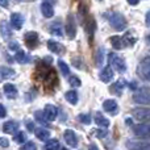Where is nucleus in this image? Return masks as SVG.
I'll return each mask as SVG.
<instances>
[{
  "label": "nucleus",
  "mask_w": 150,
  "mask_h": 150,
  "mask_svg": "<svg viewBox=\"0 0 150 150\" xmlns=\"http://www.w3.org/2000/svg\"><path fill=\"white\" fill-rule=\"evenodd\" d=\"M132 115L136 120H138L141 122H150V108L137 107L132 111Z\"/></svg>",
  "instance_id": "nucleus-5"
},
{
  "label": "nucleus",
  "mask_w": 150,
  "mask_h": 150,
  "mask_svg": "<svg viewBox=\"0 0 150 150\" xmlns=\"http://www.w3.org/2000/svg\"><path fill=\"white\" fill-rule=\"evenodd\" d=\"M41 12H42V15H44V17H46V18L53 17V15H54V8H53V5L50 4V3L44 1L41 4Z\"/></svg>",
  "instance_id": "nucleus-19"
},
{
  "label": "nucleus",
  "mask_w": 150,
  "mask_h": 150,
  "mask_svg": "<svg viewBox=\"0 0 150 150\" xmlns=\"http://www.w3.org/2000/svg\"><path fill=\"white\" fill-rule=\"evenodd\" d=\"M127 148L129 150H150V142H145V141H128Z\"/></svg>",
  "instance_id": "nucleus-10"
},
{
  "label": "nucleus",
  "mask_w": 150,
  "mask_h": 150,
  "mask_svg": "<svg viewBox=\"0 0 150 150\" xmlns=\"http://www.w3.org/2000/svg\"><path fill=\"white\" fill-rule=\"evenodd\" d=\"M125 80L124 79H120V80H117L116 83H115L113 86H112V91H113V93H116V95H121L122 93V90H124V87H125Z\"/></svg>",
  "instance_id": "nucleus-25"
},
{
  "label": "nucleus",
  "mask_w": 150,
  "mask_h": 150,
  "mask_svg": "<svg viewBox=\"0 0 150 150\" xmlns=\"http://www.w3.org/2000/svg\"><path fill=\"white\" fill-rule=\"evenodd\" d=\"M145 24L148 26H150V11L146 12V16H145Z\"/></svg>",
  "instance_id": "nucleus-43"
},
{
  "label": "nucleus",
  "mask_w": 150,
  "mask_h": 150,
  "mask_svg": "<svg viewBox=\"0 0 150 150\" xmlns=\"http://www.w3.org/2000/svg\"><path fill=\"white\" fill-rule=\"evenodd\" d=\"M15 141L18 144H25L26 142V134L24 132H18L17 134L15 136Z\"/></svg>",
  "instance_id": "nucleus-34"
},
{
  "label": "nucleus",
  "mask_w": 150,
  "mask_h": 150,
  "mask_svg": "<svg viewBox=\"0 0 150 150\" xmlns=\"http://www.w3.org/2000/svg\"><path fill=\"white\" fill-rule=\"evenodd\" d=\"M121 40H122V45L124 46H133L137 42V37L132 32H127L124 34V37H121Z\"/></svg>",
  "instance_id": "nucleus-18"
},
{
  "label": "nucleus",
  "mask_w": 150,
  "mask_h": 150,
  "mask_svg": "<svg viewBox=\"0 0 150 150\" xmlns=\"http://www.w3.org/2000/svg\"><path fill=\"white\" fill-rule=\"evenodd\" d=\"M103 109L105 112H108V113H111V115H116L117 111H119V105H117L116 100H113V99H108V100H105L103 103Z\"/></svg>",
  "instance_id": "nucleus-13"
},
{
  "label": "nucleus",
  "mask_w": 150,
  "mask_h": 150,
  "mask_svg": "<svg viewBox=\"0 0 150 150\" xmlns=\"http://www.w3.org/2000/svg\"><path fill=\"white\" fill-rule=\"evenodd\" d=\"M9 49L15 50V52H16V49L20 50V49H18V44H17V42H11V44H9Z\"/></svg>",
  "instance_id": "nucleus-42"
},
{
  "label": "nucleus",
  "mask_w": 150,
  "mask_h": 150,
  "mask_svg": "<svg viewBox=\"0 0 150 150\" xmlns=\"http://www.w3.org/2000/svg\"><path fill=\"white\" fill-rule=\"evenodd\" d=\"M58 67H59L61 73L63 75H69L70 74V69H69V65L66 62H63V61H58Z\"/></svg>",
  "instance_id": "nucleus-33"
},
{
  "label": "nucleus",
  "mask_w": 150,
  "mask_h": 150,
  "mask_svg": "<svg viewBox=\"0 0 150 150\" xmlns=\"http://www.w3.org/2000/svg\"><path fill=\"white\" fill-rule=\"evenodd\" d=\"M108 59H109V66L112 67V70L117 71V73H125L127 71V63H125L124 58H121L120 55L111 53L108 55Z\"/></svg>",
  "instance_id": "nucleus-3"
},
{
  "label": "nucleus",
  "mask_w": 150,
  "mask_h": 150,
  "mask_svg": "<svg viewBox=\"0 0 150 150\" xmlns=\"http://www.w3.org/2000/svg\"><path fill=\"white\" fill-rule=\"evenodd\" d=\"M69 83H70L73 87H79L80 84H82V82H80V79L78 76H75V75H71L70 78H69Z\"/></svg>",
  "instance_id": "nucleus-36"
},
{
  "label": "nucleus",
  "mask_w": 150,
  "mask_h": 150,
  "mask_svg": "<svg viewBox=\"0 0 150 150\" xmlns=\"http://www.w3.org/2000/svg\"><path fill=\"white\" fill-rule=\"evenodd\" d=\"M78 16L80 18V23H84V18H87V8H86L84 4L79 5V12H78Z\"/></svg>",
  "instance_id": "nucleus-32"
},
{
  "label": "nucleus",
  "mask_w": 150,
  "mask_h": 150,
  "mask_svg": "<svg viewBox=\"0 0 150 150\" xmlns=\"http://www.w3.org/2000/svg\"><path fill=\"white\" fill-rule=\"evenodd\" d=\"M11 24H12V26L15 29H21L23 28V24H24V17L21 13L16 12V13H12L11 15Z\"/></svg>",
  "instance_id": "nucleus-16"
},
{
  "label": "nucleus",
  "mask_w": 150,
  "mask_h": 150,
  "mask_svg": "<svg viewBox=\"0 0 150 150\" xmlns=\"http://www.w3.org/2000/svg\"><path fill=\"white\" fill-rule=\"evenodd\" d=\"M133 132L137 137L141 138H150V122H142L133 127Z\"/></svg>",
  "instance_id": "nucleus-6"
},
{
  "label": "nucleus",
  "mask_w": 150,
  "mask_h": 150,
  "mask_svg": "<svg viewBox=\"0 0 150 150\" xmlns=\"http://www.w3.org/2000/svg\"><path fill=\"white\" fill-rule=\"evenodd\" d=\"M45 62H46V63H52V57L45 58Z\"/></svg>",
  "instance_id": "nucleus-49"
},
{
  "label": "nucleus",
  "mask_w": 150,
  "mask_h": 150,
  "mask_svg": "<svg viewBox=\"0 0 150 150\" xmlns=\"http://www.w3.org/2000/svg\"><path fill=\"white\" fill-rule=\"evenodd\" d=\"M63 138H65L66 144H67L70 148H76L78 146V137H76L74 130L66 129L65 132H63Z\"/></svg>",
  "instance_id": "nucleus-9"
},
{
  "label": "nucleus",
  "mask_w": 150,
  "mask_h": 150,
  "mask_svg": "<svg viewBox=\"0 0 150 150\" xmlns=\"http://www.w3.org/2000/svg\"><path fill=\"white\" fill-rule=\"evenodd\" d=\"M21 150H37V146L34 142L28 141V142H25L23 146H21Z\"/></svg>",
  "instance_id": "nucleus-37"
},
{
  "label": "nucleus",
  "mask_w": 150,
  "mask_h": 150,
  "mask_svg": "<svg viewBox=\"0 0 150 150\" xmlns=\"http://www.w3.org/2000/svg\"><path fill=\"white\" fill-rule=\"evenodd\" d=\"M24 40H25V44L28 47H30V49H33V47H36L37 45L40 44V40H38V34L36 33V32H26L25 34H24Z\"/></svg>",
  "instance_id": "nucleus-8"
},
{
  "label": "nucleus",
  "mask_w": 150,
  "mask_h": 150,
  "mask_svg": "<svg viewBox=\"0 0 150 150\" xmlns=\"http://www.w3.org/2000/svg\"><path fill=\"white\" fill-rule=\"evenodd\" d=\"M90 150H99V149H98V146H96L95 144H91V145H90Z\"/></svg>",
  "instance_id": "nucleus-47"
},
{
  "label": "nucleus",
  "mask_w": 150,
  "mask_h": 150,
  "mask_svg": "<svg viewBox=\"0 0 150 150\" xmlns=\"http://www.w3.org/2000/svg\"><path fill=\"white\" fill-rule=\"evenodd\" d=\"M15 75V71L11 67H4V66H0V80L3 79H8V78H12Z\"/></svg>",
  "instance_id": "nucleus-24"
},
{
  "label": "nucleus",
  "mask_w": 150,
  "mask_h": 150,
  "mask_svg": "<svg viewBox=\"0 0 150 150\" xmlns=\"http://www.w3.org/2000/svg\"><path fill=\"white\" fill-rule=\"evenodd\" d=\"M62 150H69V149H62Z\"/></svg>",
  "instance_id": "nucleus-51"
},
{
  "label": "nucleus",
  "mask_w": 150,
  "mask_h": 150,
  "mask_svg": "<svg viewBox=\"0 0 150 150\" xmlns=\"http://www.w3.org/2000/svg\"><path fill=\"white\" fill-rule=\"evenodd\" d=\"M95 122L99 125L100 128H108L109 127V120L108 119H105V117L103 116V115H100V113H96V116H95Z\"/></svg>",
  "instance_id": "nucleus-26"
},
{
  "label": "nucleus",
  "mask_w": 150,
  "mask_h": 150,
  "mask_svg": "<svg viewBox=\"0 0 150 150\" xmlns=\"http://www.w3.org/2000/svg\"><path fill=\"white\" fill-rule=\"evenodd\" d=\"M15 59L17 61L18 63H21V65H24V63H28V62H29V57L25 54V52H24V50H17V52H16Z\"/></svg>",
  "instance_id": "nucleus-27"
},
{
  "label": "nucleus",
  "mask_w": 150,
  "mask_h": 150,
  "mask_svg": "<svg viewBox=\"0 0 150 150\" xmlns=\"http://www.w3.org/2000/svg\"><path fill=\"white\" fill-rule=\"evenodd\" d=\"M108 21H109L112 28H113L115 30H119V32L125 30V28H127V25H128L125 17L119 12H112L111 15H109Z\"/></svg>",
  "instance_id": "nucleus-1"
},
{
  "label": "nucleus",
  "mask_w": 150,
  "mask_h": 150,
  "mask_svg": "<svg viewBox=\"0 0 150 150\" xmlns=\"http://www.w3.org/2000/svg\"><path fill=\"white\" fill-rule=\"evenodd\" d=\"M66 33L70 40H74L76 36V23H75L74 15L71 13L67 16V21H66Z\"/></svg>",
  "instance_id": "nucleus-7"
},
{
  "label": "nucleus",
  "mask_w": 150,
  "mask_h": 150,
  "mask_svg": "<svg viewBox=\"0 0 150 150\" xmlns=\"http://www.w3.org/2000/svg\"><path fill=\"white\" fill-rule=\"evenodd\" d=\"M137 74L144 80L150 82V57H145L137 66Z\"/></svg>",
  "instance_id": "nucleus-4"
},
{
  "label": "nucleus",
  "mask_w": 150,
  "mask_h": 150,
  "mask_svg": "<svg viewBox=\"0 0 150 150\" xmlns=\"http://www.w3.org/2000/svg\"><path fill=\"white\" fill-rule=\"evenodd\" d=\"M47 49L52 50L55 54H63L65 53V46L62 44H59L58 41H54V40H49L47 41Z\"/></svg>",
  "instance_id": "nucleus-14"
},
{
  "label": "nucleus",
  "mask_w": 150,
  "mask_h": 150,
  "mask_svg": "<svg viewBox=\"0 0 150 150\" xmlns=\"http://www.w3.org/2000/svg\"><path fill=\"white\" fill-rule=\"evenodd\" d=\"M5 115H7V109L3 104H0V117H5Z\"/></svg>",
  "instance_id": "nucleus-41"
},
{
  "label": "nucleus",
  "mask_w": 150,
  "mask_h": 150,
  "mask_svg": "<svg viewBox=\"0 0 150 150\" xmlns=\"http://www.w3.org/2000/svg\"><path fill=\"white\" fill-rule=\"evenodd\" d=\"M0 7H8V0H0Z\"/></svg>",
  "instance_id": "nucleus-46"
},
{
  "label": "nucleus",
  "mask_w": 150,
  "mask_h": 150,
  "mask_svg": "<svg viewBox=\"0 0 150 150\" xmlns=\"http://www.w3.org/2000/svg\"><path fill=\"white\" fill-rule=\"evenodd\" d=\"M133 101L141 105H150V87H141L136 90Z\"/></svg>",
  "instance_id": "nucleus-2"
},
{
  "label": "nucleus",
  "mask_w": 150,
  "mask_h": 150,
  "mask_svg": "<svg viewBox=\"0 0 150 150\" xmlns=\"http://www.w3.org/2000/svg\"><path fill=\"white\" fill-rule=\"evenodd\" d=\"M109 41H111V45L115 50H120L122 46H124V45H122L121 37H119V36H112L111 38H109Z\"/></svg>",
  "instance_id": "nucleus-29"
},
{
  "label": "nucleus",
  "mask_w": 150,
  "mask_h": 150,
  "mask_svg": "<svg viewBox=\"0 0 150 150\" xmlns=\"http://www.w3.org/2000/svg\"><path fill=\"white\" fill-rule=\"evenodd\" d=\"M79 120L83 122V124H91V116L90 115H87V113H82V115H79Z\"/></svg>",
  "instance_id": "nucleus-38"
},
{
  "label": "nucleus",
  "mask_w": 150,
  "mask_h": 150,
  "mask_svg": "<svg viewBox=\"0 0 150 150\" xmlns=\"http://www.w3.org/2000/svg\"><path fill=\"white\" fill-rule=\"evenodd\" d=\"M99 78H100V80L103 83H109L113 80L115 78V73L113 70H112L111 66H107V67H104L103 70L100 71V74H99Z\"/></svg>",
  "instance_id": "nucleus-11"
},
{
  "label": "nucleus",
  "mask_w": 150,
  "mask_h": 150,
  "mask_svg": "<svg viewBox=\"0 0 150 150\" xmlns=\"http://www.w3.org/2000/svg\"><path fill=\"white\" fill-rule=\"evenodd\" d=\"M59 148H61V145L58 140H49L45 144V150H58Z\"/></svg>",
  "instance_id": "nucleus-31"
},
{
  "label": "nucleus",
  "mask_w": 150,
  "mask_h": 150,
  "mask_svg": "<svg viewBox=\"0 0 150 150\" xmlns=\"http://www.w3.org/2000/svg\"><path fill=\"white\" fill-rule=\"evenodd\" d=\"M129 87H130V88H133V90H136V83H130Z\"/></svg>",
  "instance_id": "nucleus-50"
},
{
  "label": "nucleus",
  "mask_w": 150,
  "mask_h": 150,
  "mask_svg": "<svg viewBox=\"0 0 150 150\" xmlns=\"http://www.w3.org/2000/svg\"><path fill=\"white\" fill-rule=\"evenodd\" d=\"M3 90H4V93L8 99H15L16 96H17V88H16V86H13L12 83H5Z\"/></svg>",
  "instance_id": "nucleus-17"
},
{
  "label": "nucleus",
  "mask_w": 150,
  "mask_h": 150,
  "mask_svg": "<svg viewBox=\"0 0 150 150\" xmlns=\"http://www.w3.org/2000/svg\"><path fill=\"white\" fill-rule=\"evenodd\" d=\"M15 1H18V3H29V1H34V0H15Z\"/></svg>",
  "instance_id": "nucleus-48"
},
{
  "label": "nucleus",
  "mask_w": 150,
  "mask_h": 150,
  "mask_svg": "<svg viewBox=\"0 0 150 150\" xmlns=\"http://www.w3.org/2000/svg\"><path fill=\"white\" fill-rule=\"evenodd\" d=\"M34 133H36L37 138L41 141H49V137H50V132L47 129H44V128H37L36 130H34Z\"/></svg>",
  "instance_id": "nucleus-23"
},
{
  "label": "nucleus",
  "mask_w": 150,
  "mask_h": 150,
  "mask_svg": "<svg viewBox=\"0 0 150 150\" xmlns=\"http://www.w3.org/2000/svg\"><path fill=\"white\" fill-rule=\"evenodd\" d=\"M17 128H18V124L15 121H7L3 125V130H4V133H7V134H13V133H16Z\"/></svg>",
  "instance_id": "nucleus-21"
},
{
  "label": "nucleus",
  "mask_w": 150,
  "mask_h": 150,
  "mask_svg": "<svg viewBox=\"0 0 150 150\" xmlns=\"http://www.w3.org/2000/svg\"><path fill=\"white\" fill-rule=\"evenodd\" d=\"M34 117H36V120H37V121H40V122H41V124L46 125L47 120L45 119V116H44V112H41V111H37L36 113H34Z\"/></svg>",
  "instance_id": "nucleus-35"
},
{
  "label": "nucleus",
  "mask_w": 150,
  "mask_h": 150,
  "mask_svg": "<svg viewBox=\"0 0 150 150\" xmlns=\"http://www.w3.org/2000/svg\"><path fill=\"white\" fill-rule=\"evenodd\" d=\"M65 98H66V100H67L69 103H71L73 105H75V104L78 103V92L74 90L67 91V92L65 93Z\"/></svg>",
  "instance_id": "nucleus-28"
},
{
  "label": "nucleus",
  "mask_w": 150,
  "mask_h": 150,
  "mask_svg": "<svg viewBox=\"0 0 150 150\" xmlns=\"http://www.w3.org/2000/svg\"><path fill=\"white\" fill-rule=\"evenodd\" d=\"M57 115H58V109L55 108L54 105H52V104L45 105L44 116H45V119H46L47 121H54V120L57 119Z\"/></svg>",
  "instance_id": "nucleus-12"
},
{
  "label": "nucleus",
  "mask_w": 150,
  "mask_h": 150,
  "mask_svg": "<svg viewBox=\"0 0 150 150\" xmlns=\"http://www.w3.org/2000/svg\"><path fill=\"white\" fill-rule=\"evenodd\" d=\"M9 146V141L5 137H0V148H8Z\"/></svg>",
  "instance_id": "nucleus-39"
},
{
  "label": "nucleus",
  "mask_w": 150,
  "mask_h": 150,
  "mask_svg": "<svg viewBox=\"0 0 150 150\" xmlns=\"http://www.w3.org/2000/svg\"><path fill=\"white\" fill-rule=\"evenodd\" d=\"M26 127H28V130H30V132H32V130H34V125H33V122H32V121L26 122Z\"/></svg>",
  "instance_id": "nucleus-44"
},
{
  "label": "nucleus",
  "mask_w": 150,
  "mask_h": 150,
  "mask_svg": "<svg viewBox=\"0 0 150 150\" xmlns=\"http://www.w3.org/2000/svg\"><path fill=\"white\" fill-rule=\"evenodd\" d=\"M0 32H1L3 38H9V37L12 36V30H11V28H9V24L5 20L0 21Z\"/></svg>",
  "instance_id": "nucleus-20"
},
{
  "label": "nucleus",
  "mask_w": 150,
  "mask_h": 150,
  "mask_svg": "<svg viewBox=\"0 0 150 150\" xmlns=\"http://www.w3.org/2000/svg\"><path fill=\"white\" fill-rule=\"evenodd\" d=\"M62 24L59 23V21H55V23H53L52 25H50V33L53 34V36H58L61 37L63 34V30H62Z\"/></svg>",
  "instance_id": "nucleus-22"
},
{
  "label": "nucleus",
  "mask_w": 150,
  "mask_h": 150,
  "mask_svg": "<svg viewBox=\"0 0 150 150\" xmlns=\"http://www.w3.org/2000/svg\"><path fill=\"white\" fill-rule=\"evenodd\" d=\"M96 136H98L99 138H104L107 136V130L105 129H100V130H98L96 132Z\"/></svg>",
  "instance_id": "nucleus-40"
},
{
  "label": "nucleus",
  "mask_w": 150,
  "mask_h": 150,
  "mask_svg": "<svg viewBox=\"0 0 150 150\" xmlns=\"http://www.w3.org/2000/svg\"><path fill=\"white\" fill-rule=\"evenodd\" d=\"M87 34H88V42L92 44V40H93V33H95V29H96V24H95V20H93L92 16L87 17Z\"/></svg>",
  "instance_id": "nucleus-15"
},
{
  "label": "nucleus",
  "mask_w": 150,
  "mask_h": 150,
  "mask_svg": "<svg viewBox=\"0 0 150 150\" xmlns=\"http://www.w3.org/2000/svg\"><path fill=\"white\" fill-rule=\"evenodd\" d=\"M103 62H104V49L101 47L95 54V65L98 66V67H100V66L103 65Z\"/></svg>",
  "instance_id": "nucleus-30"
},
{
  "label": "nucleus",
  "mask_w": 150,
  "mask_h": 150,
  "mask_svg": "<svg viewBox=\"0 0 150 150\" xmlns=\"http://www.w3.org/2000/svg\"><path fill=\"white\" fill-rule=\"evenodd\" d=\"M128 3H129L130 5H137L138 3H140V0H127Z\"/></svg>",
  "instance_id": "nucleus-45"
}]
</instances>
